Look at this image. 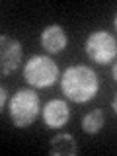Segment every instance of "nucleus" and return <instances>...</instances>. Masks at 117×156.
Wrapping results in <instances>:
<instances>
[{
	"mask_svg": "<svg viewBox=\"0 0 117 156\" xmlns=\"http://www.w3.org/2000/svg\"><path fill=\"white\" fill-rule=\"evenodd\" d=\"M61 90L70 101L86 104L92 101L100 92V78L96 70L86 65L68 66L61 76Z\"/></svg>",
	"mask_w": 117,
	"mask_h": 156,
	"instance_id": "f257e3e1",
	"label": "nucleus"
},
{
	"mask_svg": "<svg viewBox=\"0 0 117 156\" xmlns=\"http://www.w3.org/2000/svg\"><path fill=\"white\" fill-rule=\"evenodd\" d=\"M39 109H41L39 94L31 88H20L16 94H12L8 104L10 119L18 129H26L35 123V119L39 117Z\"/></svg>",
	"mask_w": 117,
	"mask_h": 156,
	"instance_id": "f03ea898",
	"label": "nucleus"
},
{
	"mask_svg": "<svg viewBox=\"0 0 117 156\" xmlns=\"http://www.w3.org/2000/svg\"><path fill=\"white\" fill-rule=\"evenodd\" d=\"M23 78L31 88H51L61 78V72L49 55H31L23 65Z\"/></svg>",
	"mask_w": 117,
	"mask_h": 156,
	"instance_id": "7ed1b4c3",
	"label": "nucleus"
},
{
	"mask_svg": "<svg viewBox=\"0 0 117 156\" xmlns=\"http://www.w3.org/2000/svg\"><path fill=\"white\" fill-rule=\"evenodd\" d=\"M84 51L98 65H109L117 58V41L109 31L98 29L86 37Z\"/></svg>",
	"mask_w": 117,
	"mask_h": 156,
	"instance_id": "20e7f679",
	"label": "nucleus"
},
{
	"mask_svg": "<svg viewBox=\"0 0 117 156\" xmlns=\"http://www.w3.org/2000/svg\"><path fill=\"white\" fill-rule=\"evenodd\" d=\"M22 62V45L18 39L0 35V72L2 76L12 74Z\"/></svg>",
	"mask_w": 117,
	"mask_h": 156,
	"instance_id": "39448f33",
	"label": "nucleus"
},
{
	"mask_svg": "<svg viewBox=\"0 0 117 156\" xmlns=\"http://www.w3.org/2000/svg\"><path fill=\"white\" fill-rule=\"evenodd\" d=\"M41 117L49 129H62L70 119V107L65 100H49L41 109Z\"/></svg>",
	"mask_w": 117,
	"mask_h": 156,
	"instance_id": "423d86ee",
	"label": "nucleus"
},
{
	"mask_svg": "<svg viewBox=\"0 0 117 156\" xmlns=\"http://www.w3.org/2000/svg\"><path fill=\"white\" fill-rule=\"evenodd\" d=\"M39 43H41V47L45 49L47 53L57 55V53L65 51V47L68 43V37H66L62 26H58V23H51V26L43 27L41 35H39Z\"/></svg>",
	"mask_w": 117,
	"mask_h": 156,
	"instance_id": "0eeeda50",
	"label": "nucleus"
},
{
	"mask_svg": "<svg viewBox=\"0 0 117 156\" xmlns=\"http://www.w3.org/2000/svg\"><path fill=\"white\" fill-rule=\"evenodd\" d=\"M49 152L53 156H74L78 152L76 139L70 133H58L51 139V146Z\"/></svg>",
	"mask_w": 117,
	"mask_h": 156,
	"instance_id": "6e6552de",
	"label": "nucleus"
},
{
	"mask_svg": "<svg viewBox=\"0 0 117 156\" xmlns=\"http://www.w3.org/2000/svg\"><path fill=\"white\" fill-rule=\"evenodd\" d=\"M105 123V113L101 109H92L90 113H86L82 117V131L88 135H96L104 129Z\"/></svg>",
	"mask_w": 117,
	"mask_h": 156,
	"instance_id": "1a4fd4ad",
	"label": "nucleus"
},
{
	"mask_svg": "<svg viewBox=\"0 0 117 156\" xmlns=\"http://www.w3.org/2000/svg\"><path fill=\"white\" fill-rule=\"evenodd\" d=\"M6 100H8V90L6 86H0V109H6Z\"/></svg>",
	"mask_w": 117,
	"mask_h": 156,
	"instance_id": "9d476101",
	"label": "nucleus"
},
{
	"mask_svg": "<svg viewBox=\"0 0 117 156\" xmlns=\"http://www.w3.org/2000/svg\"><path fill=\"white\" fill-rule=\"evenodd\" d=\"M111 74H113V80L117 82V62H113V68H111Z\"/></svg>",
	"mask_w": 117,
	"mask_h": 156,
	"instance_id": "9b49d317",
	"label": "nucleus"
},
{
	"mask_svg": "<svg viewBox=\"0 0 117 156\" xmlns=\"http://www.w3.org/2000/svg\"><path fill=\"white\" fill-rule=\"evenodd\" d=\"M113 111L117 113V96H115V100H113Z\"/></svg>",
	"mask_w": 117,
	"mask_h": 156,
	"instance_id": "f8f14e48",
	"label": "nucleus"
},
{
	"mask_svg": "<svg viewBox=\"0 0 117 156\" xmlns=\"http://www.w3.org/2000/svg\"><path fill=\"white\" fill-rule=\"evenodd\" d=\"M113 26H115V29H117V14H115V20H113Z\"/></svg>",
	"mask_w": 117,
	"mask_h": 156,
	"instance_id": "ddd939ff",
	"label": "nucleus"
}]
</instances>
